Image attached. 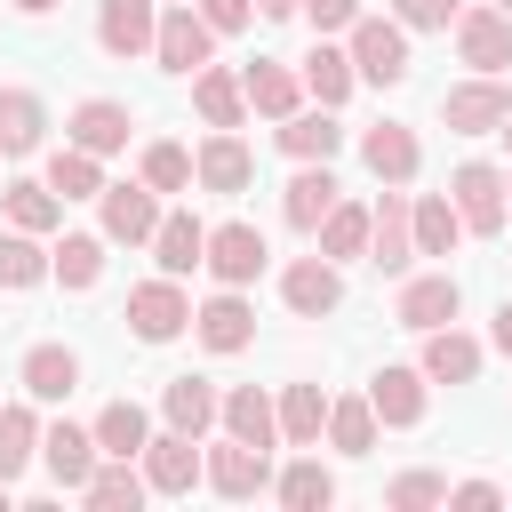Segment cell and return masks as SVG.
Instances as JSON below:
<instances>
[{"label":"cell","mask_w":512,"mask_h":512,"mask_svg":"<svg viewBox=\"0 0 512 512\" xmlns=\"http://www.w3.org/2000/svg\"><path fill=\"white\" fill-rule=\"evenodd\" d=\"M40 280H56L48 272V248H40V232H0V288H40Z\"/></svg>","instance_id":"cell-41"},{"label":"cell","mask_w":512,"mask_h":512,"mask_svg":"<svg viewBox=\"0 0 512 512\" xmlns=\"http://www.w3.org/2000/svg\"><path fill=\"white\" fill-rule=\"evenodd\" d=\"M384 504H392V512H432V504H448V480H440V472H400V480L384 488Z\"/></svg>","instance_id":"cell-45"},{"label":"cell","mask_w":512,"mask_h":512,"mask_svg":"<svg viewBox=\"0 0 512 512\" xmlns=\"http://www.w3.org/2000/svg\"><path fill=\"white\" fill-rule=\"evenodd\" d=\"M48 184H56V200H104V160L80 152V144H64L48 160Z\"/></svg>","instance_id":"cell-42"},{"label":"cell","mask_w":512,"mask_h":512,"mask_svg":"<svg viewBox=\"0 0 512 512\" xmlns=\"http://www.w3.org/2000/svg\"><path fill=\"white\" fill-rule=\"evenodd\" d=\"M392 16H400L408 32H448V24H456V0H392Z\"/></svg>","instance_id":"cell-47"},{"label":"cell","mask_w":512,"mask_h":512,"mask_svg":"<svg viewBox=\"0 0 512 512\" xmlns=\"http://www.w3.org/2000/svg\"><path fill=\"white\" fill-rule=\"evenodd\" d=\"M216 424H224L232 440H256V448H272V440H280V400H272V392H256V384H232Z\"/></svg>","instance_id":"cell-27"},{"label":"cell","mask_w":512,"mask_h":512,"mask_svg":"<svg viewBox=\"0 0 512 512\" xmlns=\"http://www.w3.org/2000/svg\"><path fill=\"white\" fill-rule=\"evenodd\" d=\"M200 16H208V32H248V16H256V0H192Z\"/></svg>","instance_id":"cell-48"},{"label":"cell","mask_w":512,"mask_h":512,"mask_svg":"<svg viewBox=\"0 0 512 512\" xmlns=\"http://www.w3.org/2000/svg\"><path fill=\"white\" fill-rule=\"evenodd\" d=\"M64 128H72V144H80V152L112 160V152H128V128H136V120H128V104H120V96H88V104H72V120H64Z\"/></svg>","instance_id":"cell-17"},{"label":"cell","mask_w":512,"mask_h":512,"mask_svg":"<svg viewBox=\"0 0 512 512\" xmlns=\"http://www.w3.org/2000/svg\"><path fill=\"white\" fill-rule=\"evenodd\" d=\"M40 136H48V104L32 88H0V160L40 152Z\"/></svg>","instance_id":"cell-28"},{"label":"cell","mask_w":512,"mask_h":512,"mask_svg":"<svg viewBox=\"0 0 512 512\" xmlns=\"http://www.w3.org/2000/svg\"><path fill=\"white\" fill-rule=\"evenodd\" d=\"M128 328H136V344H176V336L192 328V296L176 288V272L128 288Z\"/></svg>","instance_id":"cell-3"},{"label":"cell","mask_w":512,"mask_h":512,"mask_svg":"<svg viewBox=\"0 0 512 512\" xmlns=\"http://www.w3.org/2000/svg\"><path fill=\"white\" fill-rule=\"evenodd\" d=\"M0 512H8V480H0Z\"/></svg>","instance_id":"cell-54"},{"label":"cell","mask_w":512,"mask_h":512,"mask_svg":"<svg viewBox=\"0 0 512 512\" xmlns=\"http://www.w3.org/2000/svg\"><path fill=\"white\" fill-rule=\"evenodd\" d=\"M16 384H24L32 400H72V392H80V352H64V344H32L24 368H16Z\"/></svg>","instance_id":"cell-25"},{"label":"cell","mask_w":512,"mask_h":512,"mask_svg":"<svg viewBox=\"0 0 512 512\" xmlns=\"http://www.w3.org/2000/svg\"><path fill=\"white\" fill-rule=\"evenodd\" d=\"M264 264H272V248H264V232H256V224H240V216H232V224H216V232H208V272H216V288H248Z\"/></svg>","instance_id":"cell-10"},{"label":"cell","mask_w":512,"mask_h":512,"mask_svg":"<svg viewBox=\"0 0 512 512\" xmlns=\"http://www.w3.org/2000/svg\"><path fill=\"white\" fill-rule=\"evenodd\" d=\"M192 328H200L208 352H248V344H256V312H248L240 288H216V296L192 312Z\"/></svg>","instance_id":"cell-20"},{"label":"cell","mask_w":512,"mask_h":512,"mask_svg":"<svg viewBox=\"0 0 512 512\" xmlns=\"http://www.w3.org/2000/svg\"><path fill=\"white\" fill-rule=\"evenodd\" d=\"M240 80H248V112H264V120H288V112H304V72H288V64L256 56Z\"/></svg>","instance_id":"cell-22"},{"label":"cell","mask_w":512,"mask_h":512,"mask_svg":"<svg viewBox=\"0 0 512 512\" xmlns=\"http://www.w3.org/2000/svg\"><path fill=\"white\" fill-rule=\"evenodd\" d=\"M304 0H256V16H296Z\"/></svg>","instance_id":"cell-51"},{"label":"cell","mask_w":512,"mask_h":512,"mask_svg":"<svg viewBox=\"0 0 512 512\" xmlns=\"http://www.w3.org/2000/svg\"><path fill=\"white\" fill-rule=\"evenodd\" d=\"M456 312H464V288H456L448 272H416V280H400V304H392V320H400V328H416V336H424V328H448Z\"/></svg>","instance_id":"cell-13"},{"label":"cell","mask_w":512,"mask_h":512,"mask_svg":"<svg viewBox=\"0 0 512 512\" xmlns=\"http://www.w3.org/2000/svg\"><path fill=\"white\" fill-rule=\"evenodd\" d=\"M152 256H160V272H200L208 264V224L192 216V208H176V216H160V232H152Z\"/></svg>","instance_id":"cell-24"},{"label":"cell","mask_w":512,"mask_h":512,"mask_svg":"<svg viewBox=\"0 0 512 512\" xmlns=\"http://www.w3.org/2000/svg\"><path fill=\"white\" fill-rule=\"evenodd\" d=\"M320 432H328V392L320 384H280V440L320 448Z\"/></svg>","instance_id":"cell-33"},{"label":"cell","mask_w":512,"mask_h":512,"mask_svg":"<svg viewBox=\"0 0 512 512\" xmlns=\"http://www.w3.org/2000/svg\"><path fill=\"white\" fill-rule=\"evenodd\" d=\"M48 272H56L64 288H96V280H104V232H64V240L48 248Z\"/></svg>","instance_id":"cell-37"},{"label":"cell","mask_w":512,"mask_h":512,"mask_svg":"<svg viewBox=\"0 0 512 512\" xmlns=\"http://www.w3.org/2000/svg\"><path fill=\"white\" fill-rule=\"evenodd\" d=\"M352 88H360V72H352V48H336V40H312V56H304V96L336 112Z\"/></svg>","instance_id":"cell-29"},{"label":"cell","mask_w":512,"mask_h":512,"mask_svg":"<svg viewBox=\"0 0 512 512\" xmlns=\"http://www.w3.org/2000/svg\"><path fill=\"white\" fill-rule=\"evenodd\" d=\"M280 296H288V312H296V320H320V312H336V304H344V280H336V264H328V256H296V264L280 272Z\"/></svg>","instance_id":"cell-19"},{"label":"cell","mask_w":512,"mask_h":512,"mask_svg":"<svg viewBox=\"0 0 512 512\" xmlns=\"http://www.w3.org/2000/svg\"><path fill=\"white\" fill-rule=\"evenodd\" d=\"M144 184L152 192H184L192 184V152L184 144H144Z\"/></svg>","instance_id":"cell-44"},{"label":"cell","mask_w":512,"mask_h":512,"mask_svg":"<svg viewBox=\"0 0 512 512\" xmlns=\"http://www.w3.org/2000/svg\"><path fill=\"white\" fill-rule=\"evenodd\" d=\"M208 488L216 496H232V504H248L256 488H272V448H256V440H216L208 448Z\"/></svg>","instance_id":"cell-8"},{"label":"cell","mask_w":512,"mask_h":512,"mask_svg":"<svg viewBox=\"0 0 512 512\" xmlns=\"http://www.w3.org/2000/svg\"><path fill=\"white\" fill-rule=\"evenodd\" d=\"M160 416H168L176 432H192V440H200V432H208V424L224 416V392H216L208 376H176V384L160 392Z\"/></svg>","instance_id":"cell-30"},{"label":"cell","mask_w":512,"mask_h":512,"mask_svg":"<svg viewBox=\"0 0 512 512\" xmlns=\"http://www.w3.org/2000/svg\"><path fill=\"white\" fill-rule=\"evenodd\" d=\"M136 464H144L152 496H192V488L208 480V456H200V448H192V432H176V424H168V432H152Z\"/></svg>","instance_id":"cell-4"},{"label":"cell","mask_w":512,"mask_h":512,"mask_svg":"<svg viewBox=\"0 0 512 512\" xmlns=\"http://www.w3.org/2000/svg\"><path fill=\"white\" fill-rule=\"evenodd\" d=\"M360 160H368V176H376V184H416V168H424V144H416V128H400V120H376V128L360 136Z\"/></svg>","instance_id":"cell-15"},{"label":"cell","mask_w":512,"mask_h":512,"mask_svg":"<svg viewBox=\"0 0 512 512\" xmlns=\"http://www.w3.org/2000/svg\"><path fill=\"white\" fill-rule=\"evenodd\" d=\"M344 200V184H336V168L328 160H296V176H288V192H280V216L296 224V232H320V216Z\"/></svg>","instance_id":"cell-16"},{"label":"cell","mask_w":512,"mask_h":512,"mask_svg":"<svg viewBox=\"0 0 512 512\" xmlns=\"http://www.w3.org/2000/svg\"><path fill=\"white\" fill-rule=\"evenodd\" d=\"M40 464H48V480L56 488H88V472L104 464V448H96V424H48L40 432Z\"/></svg>","instance_id":"cell-11"},{"label":"cell","mask_w":512,"mask_h":512,"mask_svg":"<svg viewBox=\"0 0 512 512\" xmlns=\"http://www.w3.org/2000/svg\"><path fill=\"white\" fill-rule=\"evenodd\" d=\"M144 440H152V416L136 400H104L96 408V448L104 456H144Z\"/></svg>","instance_id":"cell-38"},{"label":"cell","mask_w":512,"mask_h":512,"mask_svg":"<svg viewBox=\"0 0 512 512\" xmlns=\"http://www.w3.org/2000/svg\"><path fill=\"white\" fill-rule=\"evenodd\" d=\"M192 104H200L208 128H240V120H248V80L224 72V64H200V72H192Z\"/></svg>","instance_id":"cell-23"},{"label":"cell","mask_w":512,"mask_h":512,"mask_svg":"<svg viewBox=\"0 0 512 512\" xmlns=\"http://www.w3.org/2000/svg\"><path fill=\"white\" fill-rule=\"evenodd\" d=\"M408 256H416V216H408V192H400V184H384L376 224H368V264H376L384 280H400V272H408Z\"/></svg>","instance_id":"cell-7"},{"label":"cell","mask_w":512,"mask_h":512,"mask_svg":"<svg viewBox=\"0 0 512 512\" xmlns=\"http://www.w3.org/2000/svg\"><path fill=\"white\" fill-rule=\"evenodd\" d=\"M368 224H376V208H360V200H336L328 216H320V256L328 264H344V256H368Z\"/></svg>","instance_id":"cell-36"},{"label":"cell","mask_w":512,"mask_h":512,"mask_svg":"<svg viewBox=\"0 0 512 512\" xmlns=\"http://www.w3.org/2000/svg\"><path fill=\"white\" fill-rule=\"evenodd\" d=\"M448 504H472V512H488V504H504V488H496V480H456V488H448Z\"/></svg>","instance_id":"cell-49"},{"label":"cell","mask_w":512,"mask_h":512,"mask_svg":"<svg viewBox=\"0 0 512 512\" xmlns=\"http://www.w3.org/2000/svg\"><path fill=\"white\" fill-rule=\"evenodd\" d=\"M8 8H16V16H48L56 0H8Z\"/></svg>","instance_id":"cell-52"},{"label":"cell","mask_w":512,"mask_h":512,"mask_svg":"<svg viewBox=\"0 0 512 512\" xmlns=\"http://www.w3.org/2000/svg\"><path fill=\"white\" fill-rule=\"evenodd\" d=\"M0 200H8V224H16V232H56V224H64V200H56L48 176H40V184H0Z\"/></svg>","instance_id":"cell-40"},{"label":"cell","mask_w":512,"mask_h":512,"mask_svg":"<svg viewBox=\"0 0 512 512\" xmlns=\"http://www.w3.org/2000/svg\"><path fill=\"white\" fill-rule=\"evenodd\" d=\"M432 384H472L480 376V336H464L456 320L448 328H424V360H416Z\"/></svg>","instance_id":"cell-21"},{"label":"cell","mask_w":512,"mask_h":512,"mask_svg":"<svg viewBox=\"0 0 512 512\" xmlns=\"http://www.w3.org/2000/svg\"><path fill=\"white\" fill-rule=\"evenodd\" d=\"M80 496H88L96 512H136V504L152 496V480L136 472V456H104V464L88 472V488H80Z\"/></svg>","instance_id":"cell-31"},{"label":"cell","mask_w":512,"mask_h":512,"mask_svg":"<svg viewBox=\"0 0 512 512\" xmlns=\"http://www.w3.org/2000/svg\"><path fill=\"white\" fill-rule=\"evenodd\" d=\"M40 464V416L24 408V400H8L0 408V480H16V472H32Z\"/></svg>","instance_id":"cell-39"},{"label":"cell","mask_w":512,"mask_h":512,"mask_svg":"<svg viewBox=\"0 0 512 512\" xmlns=\"http://www.w3.org/2000/svg\"><path fill=\"white\" fill-rule=\"evenodd\" d=\"M280 152H288V160H336V152H344L336 112H328V104H320V112H288V120H280Z\"/></svg>","instance_id":"cell-32"},{"label":"cell","mask_w":512,"mask_h":512,"mask_svg":"<svg viewBox=\"0 0 512 512\" xmlns=\"http://www.w3.org/2000/svg\"><path fill=\"white\" fill-rule=\"evenodd\" d=\"M208 48H216L208 16H200L192 0H168V8H160V40H152V64L176 72V80H192V72L208 64Z\"/></svg>","instance_id":"cell-2"},{"label":"cell","mask_w":512,"mask_h":512,"mask_svg":"<svg viewBox=\"0 0 512 512\" xmlns=\"http://www.w3.org/2000/svg\"><path fill=\"white\" fill-rule=\"evenodd\" d=\"M504 504H512V488H504Z\"/></svg>","instance_id":"cell-57"},{"label":"cell","mask_w":512,"mask_h":512,"mask_svg":"<svg viewBox=\"0 0 512 512\" xmlns=\"http://www.w3.org/2000/svg\"><path fill=\"white\" fill-rule=\"evenodd\" d=\"M160 0H96V48L104 56H152Z\"/></svg>","instance_id":"cell-9"},{"label":"cell","mask_w":512,"mask_h":512,"mask_svg":"<svg viewBox=\"0 0 512 512\" xmlns=\"http://www.w3.org/2000/svg\"><path fill=\"white\" fill-rule=\"evenodd\" d=\"M440 120H448L456 136H488V128H504V120H512V88H504L496 72H480V80H456V88L440 96Z\"/></svg>","instance_id":"cell-5"},{"label":"cell","mask_w":512,"mask_h":512,"mask_svg":"<svg viewBox=\"0 0 512 512\" xmlns=\"http://www.w3.org/2000/svg\"><path fill=\"white\" fill-rule=\"evenodd\" d=\"M344 48H352V72L360 80H376V88H400L408 80V24L400 16H360L344 32Z\"/></svg>","instance_id":"cell-1"},{"label":"cell","mask_w":512,"mask_h":512,"mask_svg":"<svg viewBox=\"0 0 512 512\" xmlns=\"http://www.w3.org/2000/svg\"><path fill=\"white\" fill-rule=\"evenodd\" d=\"M272 496H280L288 512H328V504H336V472H328L320 456H296L288 472H272Z\"/></svg>","instance_id":"cell-34"},{"label":"cell","mask_w":512,"mask_h":512,"mask_svg":"<svg viewBox=\"0 0 512 512\" xmlns=\"http://www.w3.org/2000/svg\"><path fill=\"white\" fill-rule=\"evenodd\" d=\"M408 216H416V256H456V240H464V216H456V200H448V192H424V200H408Z\"/></svg>","instance_id":"cell-35"},{"label":"cell","mask_w":512,"mask_h":512,"mask_svg":"<svg viewBox=\"0 0 512 512\" xmlns=\"http://www.w3.org/2000/svg\"><path fill=\"white\" fill-rule=\"evenodd\" d=\"M496 8H504V16H512V0H496Z\"/></svg>","instance_id":"cell-56"},{"label":"cell","mask_w":512,"mask_h":512,"mask_svg":"<svg viewBox=\"0 0 512 512\" xmlns=\"http://www.w3.org/2000/svg\"><path fill=\"white\" fill-rule=\"evenodd\" d=\"M496 136H504V144H512V120H504V128H496Z\"/></svg>","instance_id":"cell-55"},{"label":"cell","mask_w":512,"mask_h":512,"mask_svg":"<svg viewBox=\"0 0 512 512\" xmlns=\"http://www.w3.org/2000/svg\"><path fill=\"white\" fill-rule=\"evenodd\" d=\"M504 216H512V176H504Z\"/></svg>","instance_id":"cell-53"},{"label":"cell","mask_w":512,"mask_h":512,"mask_svg":"<svg viewBox=\"0 0 512 512\" xmlns=\"http://www.w3.org/2000/svg\"><path fill=\"white\" fill-rule=\"evenodd\" d=\"M368 16V0H304V24L320 32V40H336V32H352Z\"/></svg>","instance_id":"cell-46"},{"label":"cell","mask_w":512,"mask_h":512,"mask_svg":"<svg viewBox=\"0 0 512 512\" xmlns=\"http://www.w3.org/2000/svg\"><path fill=\"white\" fill-rule=\"evenodd\" d=\"M488 336H496V352H504V360H512V296H504V304H496V328H488Z\"/></svg>","instance_id":"cell-50"},{"label":"cell","mask_w":512,"mask_h":512,"mask_svg":"<svg viewBox=\"0 0 512 512\" xmlns=\"http://www.w3.org/2000/svg\"><path fill=\"white\" fill-rule=\"evenodd\" d=\"M328 448L336 456H368L376 448V400H328Z\"/></svg>","instance_id":"cell-43"},{"label":"cell","mask_w":512,"mask_h":512,"mask_svg":"<svg viewBox=\"0 0 512 512\" xmlns=\"http://www.w3.org/2000/svg\"><path fill=\"white\" fill-rule=\"evenodd\" d=\"M456 56L472 72H504L512 64V16L504 8H456Z\"/></svg>","instance_id":"cell-14"},{"label":"cell","mask_w":512,"mask_h":512,"mask_svg":"<svg viewBox=\"0 0 512 512\" xmlns=\"http://www.w3.org/2000/svg\"><path fill=\"white\" fill-rule=\"evenodd\" d=\"M192 184H208V192H224V200H240L248 184H256V152L232 136V128H216L200 152H192Z\"/></svg>","instance_id":"cell-12"},{"label":"cell","mask_w":512,"mask_h":512,"mask_svg":"<svg viewBox=\"0 0 512 512\" xmlns=\"http://www.w3.org/2000/svg\"><path fill=\"white\" fill-rule=\"evenodd\" d=\"M160 232V192L136 176V184H104V240H152Z\"/></svg>","instance_id":"cell-18"},{"label":"cell","mask_w":512,"mask_h":512,"mask_svg":"<svg viewBox=\"0 0 512 512\" xmlns=\"http://www.w3.org/2000/svg\"><path fill=\"white\" fill-rule=\"evenodd\" d=\"M448 200H456V216H464V232H504L512 216H504V168H488V160H464L456 176H448Z\"/></svg>","instance_id":"cell-6"},{"label":"cell","mask_w":512,"mask_h":512,"mask_svg":"<svg viewBox=\"0 0 512 512\" xmlns=\"http://www.w3.org/2000/svg\"><path fill=\"white\" fill-rule=\"evenodd\" d=\"M424 368H376L368 376V400H376V424H424Z\"/></svg>","instance_id":"cell-26"}]
</instances>
